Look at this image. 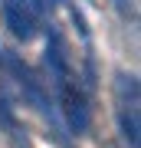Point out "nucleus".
I'll return each instance as SVG.
<instances>
[{
	"label": "nucleus",
	"mask_w": 141,
	"mask_h": 148,
	"mask_svg": "<svg viewBox=\"0 0 141 148\" xmlns=\"http://www.w3.org/2000/svg\"><path fill=\"white\" fill-rule=\"evenodd\" d=\"M46 69H49V79L59 92V109H63L69 128L76 135H82L89 128V106H85V95H82V89H79L76 76H72V66H69L66 40L52 23H49V33H46Z\"/></svg>",
	"instance_id": "obj_1"
},
{
	"label": "nucleus",
	"mask_w": 141,
	"mask_h": 148,
	"mask_svg": "<svg viewBox=\"0 0 141 148\" xmlns=\"http://www.w3.org/2000/svg\"><path fill=\"white\" fill-rule=\"evenodd\" d=\"M7 63H10V69H13V76H16V82H20V89H23V95L36 106V112H43V115L49 119V125L56 128V135H59V115H56V109H52V102L46 99V89H43V82L36 79V73H33L30 66L23 63L20 56H7ZM59 142H63V135H59Z\"/></svg>",
	"instance_id": "obj_2"
},
{
	"label": "nucleus",
	"mask_w": 141,
	"mask_h": 148,
	"mask_svg": "<svg viewBox=\"0 0 141 148\" xmlns=\"http://www.w3.org/2000/svg\"><path fill=\"white\" fill-rule=\"evenodd\" d=\"M43 10H46V0H3V20L16 40H30L36 33Z\"/></svg>",
	"instance_id": "obj_3"
},
{
	"label": "nucleus",
	"mask_w": 141,
	"mask_h": 148,
	"mask_svg": "<svg viewBox=\"0 0 141 148\" xmlns=\"http://www.w3.org/2000/svg\"><path fill=\"white\" fill-rule=\"evenodd\" d=\"M121 122V138L128 142V148H138V109H118Z\"/></svg>",
	"instance_id": "obj_4"
},
{
	"label": "nucleus",
	"mask_w": 141,
	"mask_h": 148,
	"mask_svg": "<svg viewBox=\"0 0 141 148\" xmlns=\"http://www.w3.org/2000/svg\"><path fill=\"white\" fill-rule=\"evenodd\" d=\"M0 122H3V125H13V115H10V106H7L3 92H0Z\"/></svg>",
	"instance_id": "obj_5"
}]
</instances>
